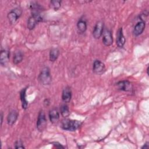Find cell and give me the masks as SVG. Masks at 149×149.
<instances>
[{"label": "cell", "instance_id": "6da1fadb", "mask_svg": "<svg viewBox=\"0 0 149 149\" xmlns=\"http://www.w3.org/2000/svg\"><path fill=\"white\" fill-rule=\"evenodd\" d=\"M81 124L82 123L80 121L77 120L65 119L62 121L61 126L65 130L73 132L79 129Z\"/></svg>", "mask_w": 149, "mask_h": 149}, {"label": "cell", "instance_id": "7a4b0ae2", "mask_svg": "<svg viewBox=\"0 0 149 149\" xmlns=\"http://www.w3.org/2000/svg\"><path fill=\"white\" fill-rule=\"evenodd\" d=\"M38 79L43 85H49L52 81V76L51 75L50 69L48 67H44L38 75Z\"/></svg>", "mask_w": 149, "mask_h": 149}, {"label": "cell", "instance_id": "3957f363", "mask_svg": "<svg viewBox=\"0 0 149 149\" xmlns=\"http://www.w3.org/2000/svg\"><path fill=\"white\" fill-rule=\"evenodd\" d=\"M43 18L39 13H32L31 16L27 20V28L28 29L31 30L34 29L36 25L42 22Z\"/></svg>", "mask_w": 149, "mask_h": 149}, {"label": "cell", "instance_id": "277c9868", "mask_svg": "<svg viewBox=\"0 0 149 149\" xmlns=\"http://www.w3.org/2000/svg\"><path fill=\"white\" fill-rule=\"evenodd\" d=\"M45 114L43 111H40L38 115L37 120L36 123L37 129L39 132H43L46 128L47 122Z\"/></svg>", "mask_w": 149, "mask_h": 149}, {"label": "cell", "instance_id": "5b68a950", "mask_svg": "<svg viewBox=\"0 0 149 149\" xmlns=\"http://www.w3.org/2000/svg\"><path fill=\"white\" fill-rule=\"evenodd\" d=\"M22 13V10L19 8H16L11 10L8 14L7 17L10 24H15L19 19Z\"/></svg>", "mask_w": 149, "mask_h": 149}, {"label": "cell", "instance_id": "8992f818", "mask_svg": "<svg viewBox=\"0 0 149 149\" xmlns=\"http://www.w3.org/2000/svg\"><path fill=\"white\" fill-rule=\"evenodd\" d=\"M104 23L101 21H99L95 24L93 31V36L95 39H99L102 36L104 30Z\"/></svg>", "mask_w": 149, "mask_h": 149}, {"label": "cell", "instance_id": "52a82bcc", "mask_svg": "<svg viewBox=\"0 0 149 149\" xmlns=\"http://www.w3.org/2000/svg\"><path fill=\"white\" fill-rule=\"evenodd\" d=\"M93 71L98 74L103 73L105 71V64L100 60H95L93 65Z\"/></svg>", "mask_w": 149, "mask_h": 149}, {"label": "cell", "instance_id": "ba28073f", "mask_svg": "<svg viewBox=\"0 0 149 149\" xmlns=\"http://www.w3.org/2000/svg\"><path fill=\"white\" fill-rule=\"evenodd\" d=\"M102 42L105 46H110L113 43V37L111 31L108 29H104L102 33Z\"/></svg>", "mask_w": 149, "mask_h": 149}, {"label": "cell", "instance_id": "9c48e42d", "mask_svg": "<svg viewBox=\"0 0 149 149\" xmlns=\"http://www.w3.org/2000/svg\"><path fill=\"white\" fill-rule=\"evenodd\" d=\"M116 87L118 90L123 91H131L132 90V83L128 80H122L118 81L116 84Z\"/></svg>", "mask_w": 149, "mask_h": 149}, {"label": "cell", "instance_id": "30bf717a", "mask_svg": "<svg viewBox=\"0 0 149 149\" xmlns=\"http://www.w3.org/2000/svg\"><path fill=\"white\" fill-rule=\"evenodd\" d=\"M116 43L118 47L119 48H122L125 43V38L123 34V29L122 27H120L118 30Z\"/></svg>", "mask_w": 149, "mask_h": 149}, {"label": "cell", "instance_id": "8fae6325", "mask_svg": "<svg viewBox=\"0 0 149 149\" xmlns=\"http://www.w3.org/2000/svg\"><path fill=\"white\" fill-rule=\"evenodd\" d=\"M145 27H146V22L143 21H140L137 22L134 27L133 34L135 36H140L144 31Z\"/></svg>", "mask_w": 149, "mask_h": 149}, {"label": "cell", "instance_id": "7c38bea8", "mask_svg": "<svg viewBox=\"0 0 149 149\" xmlns=\"http://www.w3.org/2000/svg\"><path fill=\"white\" fill-rule=\"evenodd\" d=\"M72 98V90L69 87H65L62 93V100L65 103H68Z\"/></svg>", "mask_w": 149, "mask_h": 149}, {"label": "cell", "instance_id": "4fadbf2b", "mask_svg": "<svg viewBox=\"0 0 149 149\" xmlns=\"http://www.w3.org/2000/svg\"><path fill=\"white\" fill-rule=\"evenodd\" d=\"M19 113L15 110L11 111L8 115L7 116V122L8 124L10 126H12L15 124L16 121L17 119Z\"/></svg>", "mask_w": 149, "mask_h": 149}, {"label": "cell", "instance_id": "5bb4252c", "mask_svg": "<svg viewBox=\"0 0 149 149\" xmlns=\"http://www.w3.org/2000/svg\"><path fill=\"white\" fill-rule=\"evenodd\" d=\"M49 118L52 123H56L58 122L59 119V113L56 109H52L49 112Z\"/></svg>", "mask_w": 149, "mask_h": 149}, {"label": "cell", "instance_id": "9a60e30c", "mask_svg": "<svg viewBox=\"0 0 149 149\" xmlns=\"http://www.w3.org/2000/svg\"><path fill=\"white\" fill-rule=\"evenodd\" d=\"M27 87L23 88L20 92V98L22 102V107L23 109H26L28 106V102L26 99Z\"/></svg>", "mask_w": 149, "mask_h": 149}, {"label": "cell", "instance_id": "2e32d148", "mask_svg": "<svg viewBox=\"0 0 149 149\" xmlns=\"http://www.w3.org/2000/svg\"><path fill=\"white\" fill-rule=\"evenodd\" d=\"M9 58V52L6 50H1L0 53V63L2 66H5Z\"/></svg>", "mask_w": 149, "mask_h": 149}, {"label": "cell", "instance_id": "e0dca14e", "mask_svg": "<svg viewBox=\"0 0 149 149\" xmlns=\"http://www.w3.org/2000/svg\"><path fill=\"white\" fill-rule=\"evenodd\" d=\"M77 27L78 31L80 33H84L86 31L87 27L86 21L84 19H80L77 23Z\"/></svg>", "mask_w": 149, "mask_h": 149}, {"label": "cell", "instance_id": "ac0fdd59", "mask_svg": "<svg viewBox=\"0 0 149 149\" xmlns=\"http://www.w3.org/2000/svg\"><path fill=\"white\" fill-rule=\"evenodd\" d=\"M59 55V50L58 48H54L51 49L49 51V61L51 62L55 61L58 58Z\"/></svg>", "mask_w": 149, "mask_h": 149}, {"label": "cell", "instance_id": "d6986e66", "mask_svg": "<svg viewBox=\"0 0 149 149\" xmlns=\"http://www.w3.org/2000/svg\"><path fill=\"white\" fill-rule=\"evenodd\" d=\"M42 6L37 2H32L30 5V9L32 13H39L42 10Z\"/></svg>", "mask_w": 149, "mask_h": 149}, {"label": "cell", "instance_id": "ffe728a7", "mask_svg": "<svg viewBox=\"0 0 149 149\" xmlns=\"http://www.w3.org/2000/svg\"><path fill=\"white\" fill-rule=\"evenodd\" d=\"M23 58V53L20 51H17L14 55L13 62L14 64H15V65L19 64V63H20L22 61Z\"/></svg>", "mask_w": 149, "mask_h": 149}, {"label": "cell", "instance_id": "44dd1931", "mask_svg": "<svg viewBox=\"0 0 149 149\" xmlns=\"http://www.w3.org/2000/svg\"><path fill=\"white\" fill-rule=\"evenodd\" d=\"M60 111H61V113L62 116L64 118H66V117L69 116V115L70 114L68 106L66 104H63L61 107Z\"/></svg>", "mask_w": 149, "mask_h": 149}, {"label": "cell", "instance_id": "7402d4cb", "mask_svg": "<svg viewBox=\"0 0 149 149\" xmlns=\"http://www.w3.org/2000/svg\"><path fill=\"white\" fill-rule=\"evenodd\" d=\"M61 1L52 0L50 1V7L54 10H58L61 6Z\"/></svg>", "mask_w": 149, "mask_h": 149}, {"label": "cell", "instance_id": "603a6c76", "mask_svg": "<svg viewBox=\"0 0 149 149\" xmlns=\"http://www.w3.org/2000/svg\"><path fill=\"white\" fill-rule=\"evenodd\" d=\"M148 13L147 11H144L142 13H141L139 16V17L140 19V21H143V22H146V20L148 18Z\"/></svg>", "mask_w": 149, "mask_h": 149}, {"label": "cell", "instance_id": "cb8c5ba5", "mask_svg": "<svg viewBox=\"0 0 149 149\" xmlns=\"http://www.w3.org/2000/svg\"><path fill=\"white\" fill-rule=\"evenodd\" d=\"M15 148H24L25 147L23 146V142L22 141V140H19L15 143Z\"/></svg>", "mask_w": 149, "mask_h": 149}, {"label": "cell", "instance_id": "d4e9b609", "mask_svg": "<svg viewBox=\"0 0 149 149\" xmlns=\"http://www.w3.org/2000/svg\"><path fill=\"white\" fill-rule=\"evenodd\" d=\"M51 144H53L54 146H55L56 148H64V147H63L61 144H60V143H58V142L54 141V142H52Z\"/></svg>", "mask_w": 149, "mask_h": 149}, {"label": "cell", "instance_id": "484cf974", "mask_svg": "<svg viewBox=\"0 0 149 149\" xmlns=\"http://www.w3.org/2000/svg\"><path fill=\"white\" fill-rule=\"evenodd\" d=\"M44 104L45 107H48L50 104V101H49V99H45L44 101Z\"/></svg>", "mask_w": 149, "mask_h": 149}, {"label": "cell", "instance_id": "4316f807", "mask_svg": "<svg viewBox=\"0 0 149 149\" xmlns=\"http://www.w3.org/2000/svg\"><path fill=\"white\" fill-rule=\"evenodd\" d=\"M149 147V145H148V142H146L142 147L141 148H148Z\"/></svg>", "mask_w": 149, "mask_h": 149}, {"label": "cell", "instance_id": "83f0119b", "mask_svg": "<svg viewBox=\"0 0 149 149\" xmlns=\"http://www.w3.org/2000/svg\"><path fill=\"white\" fill-rule=\"evenodd\" d=\"M3 113H2V112H1V125H2V122H3Z\"/></svg>", "mask_w": 149, "mask_h": 149}]
</instances>
